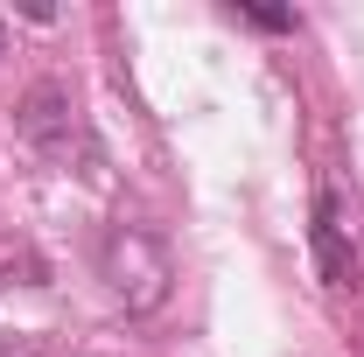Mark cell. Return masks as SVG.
Returning <instances> with one entry per match:
<instances>
[{
  "label": "cell",
  "mask_w": 364,
  "mask_h": 357,
  "mask_svg": "<svg viewBox=\"0 0 364 357\" xmlns=\"http://www.w3.org/2000/svg\"><path fill=\"white\" fill-rule=\"evenodd\" d=\"M21 140H28L43 161H56V169H70V154L91 161V134H85V119H77V98L63 85H36L28 91V105H21Z\"/></svg>",
  "instance_id": "7a4b0ae2"
},
{
  "label": "cell",
  "mask_w": 364,
  "mask_h": 357,
  "mask_svg": "<svg viewBox=\"0 0 364 357\" xmlns=\"http://www.w3.org/2000/svg\"><path fill=\"white\" fill-rule=\"evenodd\" d=\"M98 280L112 287V302H127L134 315L161 309L168 287H176V260H168V238L147 218H112L98 231Z\"/></svg>",
  "instance_id": "6da1fadb"
},
{
  "label": "cell",
  "mask_w": 364,
  "mask_h": 357,
  "mask_svg": "<svg viewBox=\"0 0 364 357\" xmlns=\"http://www.w3.org/2000/svg\"><path fill=\"white\" fill-rule=\"evenodd\" d=\"M316 267H322V280H329V294H350V287L364 280L358 218H350V203H343L336 182H322V189H316Z\"/></svg>",
  "instance_id": "3957f363"
}]
</instances>
